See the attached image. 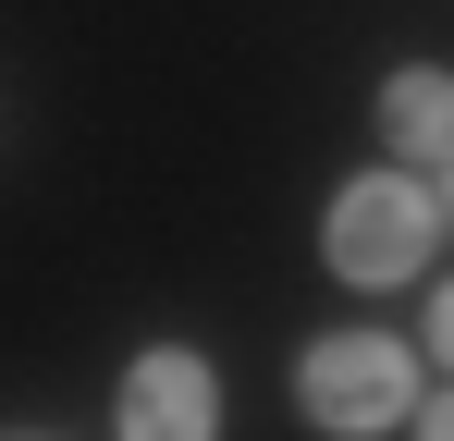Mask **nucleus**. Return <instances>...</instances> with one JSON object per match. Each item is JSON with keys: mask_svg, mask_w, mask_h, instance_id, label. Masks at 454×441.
<instances>
[{"mask_svg": "<svg viewBox=\"0 0 454 441\" xmlns=\"http://www.w3.org/2000/svg\"><path fill=\"white\" fill-rule=\"evenodd\" d=\"M454 233V209L393 159V172H356L344 197H332V233H319V258L344 270L356 294H393V282H418L430 270V245Z\"/></svg>", "mask_w": 454, "mask_h": 441, "instance_id": "nucleus-1", "label": "nucleus"}, {"mask_svg": "<svg viewBox=\"0 0 454 441\" xmlns=\"http://www.w3.org/2000/svg\"><path fill=\"white\" fill-rule=\"evenodd\" d=\"M295 392H307V417L332 441H380V429L418 417V356H405L393 331H332V344H307Z\"/></svg>", "mask_w": 454, "mask_h": 441, "instance_id": "nucleus-2", "label": "nucleus"}, {"mask_svg": "<svg viewBox=\"0 0 454 441\" xmlns=\"http://www.w3.org/2000/svg\"><path fill=\"white\" fill-rule=\"evenodd\" d=\"M111 429H123V441H209V429H222V368L197 356V344L136 356L123 392H111Z\"/></svg>", "mask_w": 454, "mask_h": 441, "instance_id": "nucleus-3", "label": "nucleus"}, {"mask_svg": "<svg viewBox=\"0 0 454 441\" xmlns=\"http://www.w3.org/2000/svg\"><path fill=\"white\" fill-rule=\"evenodd\" d=\"M380 147H393L405 172H442V159H454V74L442 62L380 74Z\"/></svg>", "mask_w": 454, "mask_h": 441, "instance_id": "nucleus-4", "label": "nucleus"}, {"mask_svg": "<svg viewBox=\"0 0 454 441\" xmlns=\"http://www.w3.org/2000/svg\"><path fill=\"white\" fill-rule=\"evenodd\" d=\"M430 356H442V368H454V282H442V294H430Z\"/></svg>", "mask_w": 454, "mask_h": 441, "instance_id": "nucleus-5", "label": "nucleus"}, {"mask_svg": "<svg viewBox=\"0 0 454 441\" xmlns=\"http://www.w3.org/2000/svg\"><path fill=\"white\" fill-rule=\"evenodd\" d=\"M405 429H430V441H454V392H442V405H418V417H405Z\"/></svg>", "mask_w": 454, "mask_h": 441, "instance_id": "nucleus-6", "label": "nucleus"}, {"mask_svg": "<svg viewBox=\"0 0 454 441\" xmlns=\"http://www.w3.org/2000/svg\"><path fill=\"white\" fill-rule=\"evenodd\" d=\"M442 209H454V159H442Z\"/></svg>", "mask_w": 454, "mask_h": 441, "instance_id": "nucleus-7", "label": "nucleus"}]
</instances>
